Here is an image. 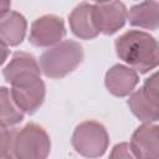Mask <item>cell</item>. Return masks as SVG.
<instances>
[{
  "label": "cell",
  "mask_w": 159,
  "mask_h": 159,
  "mask_svg": "<svg viewBox=\"0 0 159 159\" xmlns=\"http://www.w3.org/2000/svg\"><path fill=\"white\" fill-rule=\"evenodd\" d=\"M0 159H14V157L7 150H0Z\"/></svg>",
  "instance_id": "19"
},
{
  "label": "cell",
  "mask_w": 159,
  "mask_h": 159,
  "mask_svg": "<svg viewBox=\"0 0 159 159\" xmlns=\"http://www.w3.org/2000/svg\"><path fill=\"white\" fill-rule=\"evenodd\" d=\"M71 31L82 40H92L98 36V31L92 20V4L81 2L68 16Z\"/></svg>",
  "instance_id": "12"
},
{
  "label": "cell",
  "mask_w": 159,
  "mask_h": 159,
  "mask_svg": "<svg viewBox=\"0 0 159 159\" xmlns=\"http://www.w3.org/2000/svg\"><path fill=\"white\" fill-rule=\"evenodd\" d=\"M4 78L11 84V97L22 113L34 114L40 109L46 96V86L41 80L40 66L11 72Z\"/></svg>",
  "instance_id": "2"
},
{
  "label": "cell",
  "mask_w": 159,
  "mask_h": 159,
  "mask_svg": "<svg viewBox=\"0 0 159 159\" xmlns=\"http://www.w3.org/2000/svg\"><path fill=\"white\" fill-rule=\"evenodd\" d=\"M24 119V113L15 104L10 89L0 87V123L5 125L19 124Z\"/></svg>",
  "instance_id": "14"
},
{
  "label": "cell",
  "mask_w": 159,
  "mask_h": 159,
  "mask_svg": "<svg viewBox=\"0 0 159 159\" xmlns=\"http://www.w3.org/2000/svg\"><path fill=\"white\" fill-rule=\"evenodd\" d=\"M27 21L24 15L10 10L0 17V41L6 46L20 45L26 35Z\"/></svg>",
  "instance_id": "11"
},
{
  "label": "cell",
  "mask_w": 159,
  "mask_h": 159,
  "mask_svg": "<svg viewBox=\"0 0 159 159\" xmlns=\"http://www.w3.org/2000/svg\"><path fill=\"white\" fill-rule=\"evenodd\" d=\"M71 143L80 155L94 159L106 153L109 144V135L104 125L99 122L86 120L76 127Z\"/></svg>",
  "instance_id": "5"
},
{
  "label": "cell",
  "mask_w": 159,
  "mask_h": 159,
  "mask_svg": "<svg viewBox=\"0 0 159 159\" xmlns=\"http://www.w3.org/2000/svg\"><path fill=\"white\" fill-rule=\"evenodd\" d=\"M11 149L16 159H47L51 140L41 125L27 123L15 133Z\"/></svg>",
  "instance_id": "4"
},
{
  "label": "cell",
  "mask_w": 159,
  "mask_h": 159,
  "mask_svg": "<svg viewBox=\"0 0 159 159\" xmlns=\"http://www.w3.org/2000/svg\"><path fill=\"white\" fill-rule=\"evenodd\" d=\"M108 159H138L130 149L129 143H119L113 147Z\"/></svg>",
  "instance_id": "15"
},
{
  "label": "cell",
  "mask_w": 159,
  "mask_h": 159,
  "mask_svg": "<svg viewBox=\"0 0 159 159\" xmlns=\"http://www.w3.org/2000/svg\"><path fill=\"white\" fill-rule=\"evenodd\" d=\"M139 82L138 73L124 65L112 66L104 77V84L108 92L116 97L129 96Z\"/></svg>",
  "instance_id": "10"
},
{
  "label": "cell",
  "mask_w": 159,
  "mask_h": 159,
  "mask_svg": "<svg viewBox=\"0 0 159 159\" xmlns=\"http://www.w3.org/2000/svg\"><path fill=\"white\" fill-rule=\"evenodd\" d=\"M127 103L132 113L139 120L143 123H155L159 119L157 73L147 78L142 88L132 92Z\"/></svg>",
  "instance_id": "6"
},
{
  "label": "cell",
  "mask_w": 159,
  "mask_h": 159,
  "mask_svg": "<svg viewBox=\"0 0 159 159\" xmlns=\"http://www.w3.org/2000/svg\"><path fill=\"white\" fill-rule=\"evenodd\" d=\"M15 133H16L15 130L0 123V150H9L12 148Z\"/></svg>",
  "instance_id": "16"
},
{
  "label": "cell",
  "mask_w": 159,
  "mask_h": 159,
  "mask_svg": "<svg viewBox=\"0 0 159 159\" xmlns=\"http://www.w3.org/2000/svg\"><path fill=\"white\" fill-rule=\"evenodd\" d=\"M127 7L120 1H107L92 4V20L98 32L113 35L120 30L127 21Z\"/></svg>",
  "instance_id": "7"
},
{
  "label": "cell",
  "mask_w": 159,
  "mask_h": 159,
  "mask_svg": "<svg viewBox=\"0 0 159 159\" xmlns=\"http://www.w3.org/2000/svg\"><path fill=\"white\" fill-rule=\"evenodd\" d=\"M83 60L82 46L72 40H65L46 50L40 57L41 72L48 78H62L75 71Z\"/></svg>",
  "instance_id": "3"
},
{
  "label": "cell",
  "mask_w": 159,
  "mask_h": 159,
  "mask_svg": "<svg viewBox=\"0 0 159 159\" xmlns=\"http://www.w3.org/2000/svg\"><path fill=\"white\" fill-rule=\"evenodd\" d=\"M127 20L132 26L157 30L159 26V4L157 1H144L133 5L127 14Z\"/></svg>",
  "instance_id": "13"
},
{
  "label": "cell",
  "mask_w": 159,
  "mask_h": 159,
  "mask_svg": "<svg viewBox=\"0 0 159 159\" xmlns=\"http://www.w3.org/2000/svg\"><path fill=\"white\" fill-rule=\"evenodd\" d=\"M9 47L2 42V41H0V66L6 61V58H7V56H9Z\"/></svg>",
  "instance_id": "17"
},
{
  "label": "cell",
  "mask_w": 159,
  "mask_h": 159,
  "mask_svg": "<svg viewBox=\"0 0 159 159\" xmlns=\"http://www.w3.org/2000/svg\"><path fill=\"white\" fill-rule=\"evenodd\" d=\"M117 56L135 72L147 73L158 66V42L148 32L129 30L116 40Z\"/></svg>",
  "instance_id": "1"
},
{
  "label": "cell",
  "mask_w": 159,
  "mask_h": 159,
  "mask_svg": "<svg viewBox=\"0 0 159 159\" xmlns=\"http://www.w3.org/2000/svg\"><path fill=\"white\" fill-rule=\"evenodd\" d=\"M129 145L138 159H158L159 127L154 123H143L132 134Z\"/></svg>",
  "instance_id": "9"
},
{
  "label": "cell",
  "mask_w": 159,
  "mask_h": 159,
  "mask_svg": "<svg viewBox=\"0 0 159 159\" xmlns=\"http://www.w3.org/2000/svg\"><path fill=\"white\" fill-rule=\"evenodd\" d=\"M11 2L10 1H0V17L4 16L6 12L10 11Z\"/></svg>",
  "instance_id": "18"
},
{
  "label": "cell",
  "mask_w": 159,
  "mask_h": 159,
  "mask_svg": "<svg viewBox=\"0 0 159 159\" xmlns=\"http://www.w3.org/2000/svg\"><path fill=\"white\" fill-rule=\"evenodd\" d=\"M65 36L63 19L56 15H43L32 22L29 41L36 47H52L62 42Z\"/></svg>",
  "instance_id": "8"
}]
</instances>
